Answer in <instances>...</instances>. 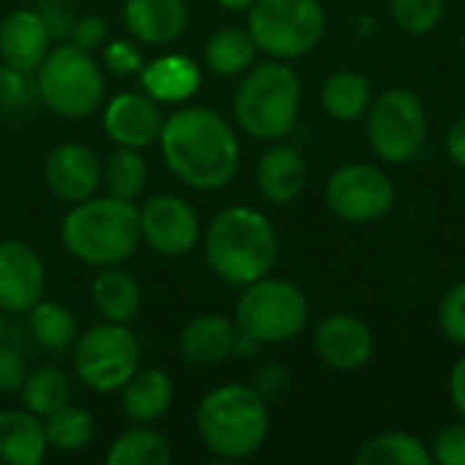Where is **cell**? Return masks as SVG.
Wrapping results in <instances>:
<instances>
[{
	"label": "cell",
	"mask_w": 465,
	"mask_h": 465,
	"mask_svg": "<svg viewBox=\"0 0 465 465\" xmlns=\"http://www.w3.org/2000/svg\"><path fill=\"white\" fill-rule=\"evenodd\" d=\"M139 338L114 322H104L79 332L74 343V373L93 392H117L139 368Z\"/></svg>",
	"instance_id": "obj_10"
},
{
	"label": "cell",
	"mask_w": 465,
	"mask_h": 465,
	"mask_svg": "<svg viewBox=\"0 0 465 465\" xmlns=\"http://www.w3.org/2000/svg\"><path fill=\"white\" fill-rule=\"evenodd\" d=\"M172 460L169 441L150 425H134L114 439L106 452L109 465H166Z\"/></svg>",
	"instance_id": "obj_31"
},
{
	"label": "cell",
	"mask_w": 465,
	"mask_h": 465,
	"mask_svg": "<svg viewBox=\"0 0 465 465\" xmlns=\"http://www.w3.org/2000/svg\"><path fill=\"white\" fill-rule=\"evenodd\" d=\"M463 52H465V38H463Z\"/></svg>",
	"instance_id": "obj_45"
},
{
	"label": "cell",
	"mask_w": 465,
	"mask_h": 465,
	"mask_svg": "<svg viewBox=\"0 0 465 465\" xmlns=\"http://www.w3.org/2000/svg\"><path fill=\"white\" fill-rule=\"evenodd\" d=\"M368 144L390 166L411 163L428 139V109L409 87H390L373 98L368 114Z\"/></svg>",
	"instance_id": "obj_9"
},
{
	"label": "cell",
	"mask_w": 465,
	"mask_h": 465,
	"mask_svg": "<svg viewBox=\"0 0 465 465\" xmlns=\"http://www.w3.org/2000/svg\"><path fill=\"white\" fill-rule=\"evenodd\" d=\"M90 297L104 322L128 324L142 311L139 281L131 272H125L120 264L98 267V272L90 283Z\"/></svg>",
	"instance_id": "obj_23"
},
{
	"label": "cell",
	"mask_w": 465,
	"mask_h": 465,
	"mask_svg": "<svg viewBox=\"0 0 465 465\" xmlns=\"http://www.w3.org/2000/svg\"><path fill=\"white\" fill-rule=\"evenodd\" d=\"M447 0H390L395 25L409 35H425L439 27Z\"/></svg>",
	"instance_id": "obj_33"
},
{
	"label": "cell",
	"mask_w": 465,
	"mask_h": 465,
	"mask_svg": "<svg viewBox=\"0 0 465 465\" xmlns=\"http://www.w3.org/2000/svg\"><path fill=\"white\" fill-rule=\"evenodd\" d=\"M313 346L319 360L332 368V371H357L371 362L376 341L371 327L346 311L330 313L327 319L319 322Z\"/></svg>",
	"instance_id": "obj_16"
},
{
	"label": "cell",
	"mask_w": 465,
	"mask_h": 465,
	"mask_svg": "<svg viewBox=\"0 0 465 465\" xmlns=\"http://www.w3.org/2000/svg\"><path fill=\"white\" fill-rule=\"evenodd\" d=\"M324 202L346 223H373L392 210L395 183L376 163H343L330 174Z\"/></svg>",
	"instance_id": "obj_11"
},
{
	"label": "cell",
	"mask_w": 465,
	"mask_h": 465,
	"mask_svg": "<svg viewBox=\"0 0 465 465\" xmlns=\"http://www.w3.org/2000/svg\"><path fill=\"white\" fill-rule=\"evenodd\" d=\"M46 450L41 417L27 409L0 411V465H38L46 458Z\"/></svg>",
	"instance_id": "obj_24"
},
{
	"label": "cell",
	"mask_w": 465,
	"mask_h": 465,
	"mask_svg": "<svg viewBox=\"0 0 465 465\" xmlns=\"http://www.w3.org/2000/svg\"><path fill=\"white\" fill-rule=\"evenodd\" d=\"M142 240L166 259L188 256L202 240V223L191 202L174 193H155L139 210Z\"/></svg>",
	"instance_id": "obj_12"
},
{
	"label": "cell",
	"mask_w": 465,
	"mask_h": 465,
	"mask_svg": "<svg viewBox=\"0 0 465 465\" xmlns=\"http://www.w3.org/2000/svg\"><path fill=\"white\" fill-rule=\"evenodd\" d=\"M35 87L44 106L65 120L90 117L106 95V76L93 52L60 44L35 68Z\"/></svg>",
	"instance_id": "obj_6"
},
{
	"label": "cell",
	"mask_w": 465,
	"mask_h": 465,
	"mask_svg": "<svg viewBox=\"0 0 465 465\" xmlns=\"http://www.w3.org/2000/svg\"><path fill=\"white\" fill-rule=\"evenodd\" d=\"M311 308L305 292L286 278H259L242 286L234 308L240 332L251 335L262 346L294 341L308 324Z\"/></svg>",
	"instance_id": "obj_7"
},
{
	"label": "cell",
	"mask_w": 465,
	"mask_h": 465,
	"mask_svg": "<svg viewBox=\"0 0 465 465\" xmlns=\"http://www.w3.org/2000/svg\"><path fill=\"white\" fill-rule=\"evenodd\" d=\"M262 349V343L259 341H253L251 335H245V332H240L237 335V341H234V351H232V357L234 360H251V357H256V351Z\"/></svg>",
	"instance_id": "obj_42"
},
{
	"label": "cell",
	"mask_w": 465,
	"mask_h": 465,
	"mask_svg": "<svg viewBox=\"0 0 465 465\" xmlns=\"http://www.w3.org/2000/svg\"><path fill=\"white\" fill-rule=\"evenodd\" d=\"M450 401H452L455 411L460 414V420H465V354L452 365V373H450Z\"/></svg>",
	"instance_id": "obj_40"
},
{
	"label": "cell",
	"mask_w": 465,
	"mask_h": 465,
	"mask_svg": "<svg viewBox=\"0 0 465 465\" xmlns=\"http://www.w3.org/2000/svg\"><path fill=\"white\" fill-rule=\"evenodd\" d=\"M104 68L114 76H131L139 74L144 65V57L139 52V46L128 38H114L104 44Z\"/></svg>",
	"instance_id": "obj_35"
},
{
	"label": "cell",
	"mask_w": 465,
	"mask_h": 465,
	"mask_svg": "<svg viewBox=\"0 0 465 465\" xmlns=\"http://www.w3.org/2000/svg\"><path fill=\"white\" fill-rule=\"evenodd\" d=\"M3 335H5V313L0 311V341H3Z\"/></svg>",
	"instance_id": "obj_44"
},
{
	"label": "cell",
	"mask_w": 465,
	"mask_h": 465,
	"mask_svg": "<svg viewBox=\"0 0 465 465\" xmlns=\"http://www.w3.org/2000/svg\"><path fill=\"white\" fill-rule=\"evenodd\" d=\"M256 41L251 38L248 27H234V25H226V27H218L207 41H204V49H202V60H204V68L215 76H242L253 60H256Z\"/></svg>",
	"instance_id": "obj_26"
},
{
	"label": "cell",
	"mask_w": 465,
	"mask_h": 465,
	"mask_svg": "<svg viewBox=\"0 0 465 465\" xmlns=\"http://www.w3.org/2000/svg\"><path fill=\"white\" fill-rule=\"evenodd\" d=\"M44 183L65 204L84 202L101 188V158L82 142H60L44 161Z\"/></svg>",
	"instance_id": "obj_14"
},
{
	"label": "cell",
	"mask_w": 465,
	"mask_h": 465,
	"mask_svg": "<svg viewBox=\"0 0 465 465\" xmlns=\"http://www.w3.org/2000/svg\"><path fill=\"white\" fill-rule=\"evenodd\" d=\"M163 109L144 90H123L104 106V131L117 147L144 150L158 142L163 131Z\"/></svg>",
	"instance_id": "obj_13"
},
{
	"label": "cell",
	"mask_w": 465,
	"mask_h": 465,
	"mask_svg": "<svg viewBox=\"0 0 465 465\" xmlns=\"http://www.w3.org/2000/svg\"><path fill=\"white\" fill-rule=\"evenodd\" d=\"M158 147L166 169L193 191H221L240 169L237 131L210 106H183L169 114Z\"/></svg>",
	"instance_id": "obj_1"
},
{
	"label": "cell",
	"mask_w": 465,
	"mask_h": 465,
	"mask_svg": "<svg viewBox=\"0 0 465 465\" xmlns=\"http://www.w3.org/2000/svg\"><path fill=\"white\" fill-rule=\"evenodd\" d=\"M439 327L455 346L465 349V281H458L447 289L439 305Z\"/></svg>",
	"instance_id": "obj_34"
},
{
	"label": "cell",
	"mask_w": 465,
	"mask_h": 465,
	"mask_svg": "<svg viewBox=\"0 0 465 465\" xmlns=\"http://www.w3.org/2000/svg\"><path fill=\"white\" fill-rule=\"evenodd\" d=\"M19 395H22V409L44 420L46 414L71 403V379L60 368L44 365L25 376Z\"/></svg>",
	"instance_id": "obj_32"
},
{
	"label": "cell",
	"mask_w": 465,
	"mask_h": 465,
	"mask_svg": "<svg viewBox=\"0 0 465 465\" xmlns=\"http://www.w3.org/2000/svg\"><path fill=\"white\" fill-rule=\"evenodd\" d=\"M142 90L158 104H183L202 87V68L188 54H158L139 71Z\"/></svg>",
	"instance_id": "obj_20"
},
{
	"label": "cell",
	"mask_w": 465,
	"mask_h": 465,
	"mask_svg": "<svg viewBox=\"0 0 465 465\" xmlns=\"http://www.w3.org/2000/svg\"><path fill=\"white\" fill-rule=\"evenodd\" d=\"M302 106V84L294 68L286 60H267L251 65L232 101V112L237 125L259 142L286 139L300 117Z\"/></svg>",
	"instance_id": "obj_5"
},
{
	"label": "cell",
	"mask_w": 465,
	"mask_h": 465,
	"mask_svg": "<svg viewBox=\"0 0 465 465\" xmlns=\"http://www.w3.org/2000/svg\"><path fill=\"white\" fill-rule=\"evenodd\" d=\"M71 44L84 49V52H98L106 44V22L95 14L79 16L71 25Z\"/></svg>",
	"instance_id": "obj_39"
},
{
	"label": "cell",
	"mask_w": 465,
	"mask_h": 465,
	"mask_svg": "<svg viewBox=\"0 0 465 465\" xmlns=\"http://www.w3.org/2000/svg\"><path fill=\"white\" fill-rule=\"evenodd\" d=\"M123 27L147 46H169L188 27V5L183 0H125Z\"/></svg>",
	"instance_id": "obj_18"
},
{
	"label": "cell",
	"mask_w": 465,
	"mask_h": 465,
	"mask_svg": "<svg viewBox=\"0 0 465 465\" xmlns=\"http://www.w3.org/2000/svg\"><path fill=\"white\" fill-rule=\"evenodd\" d=\"M202 444L221 460L253 458L270 433V403L248 384H223L210 390L196 409Z\"/></svg>",
	"instance_id": "obj_4"
},
{
	"label": "cell",
	"mask_w": 465,
	"mask_h": 465,
	"mask_svg": "<svg viewBox=\"0 0 465 465\" xmlns=\"http://www.w3.org/2000/svg\"><path fill=\"white\" fill-rule=\"evenodd\" d=\"M237 335H240L237 322L218 313H204L191 319L180 332V354L191 365L213 368L232 357Z\"/></svg>",
	"instance_id": "obj_21"
},
{
	"label": "cell",
	"mask_w": 465,
	"mask_h": 465,
	"mask_svg": "<svg viewBox=\"0 0 465 465\" xmlns=\"http://www.w3.org/2000/svg\"><path fill=\"white\" fill-rule=\"evenodd\" d=\"M327 30L322 0H256L248 8V33L272 60H297L313 52Z\"/></svg>",
	"instance_id": "obj_8"
},
{
	"label": "cell",
	"mask_w": 465,
	"mask_h": 465,
	"mask_svg": "<svg viewBox=\"0 0 465 465\" xmlns=\"http://www.w3.org/2000/svg\"><path fill=\"white\" fill-rule=\"evenodd\" d=\"M215 3L226 11H248L256 0H215Z\"/></svg>",
	"instance_id": "obj_43"
},
{
	"label": "cell",
	"mask_w": 465,
	"mask_h": 465,
	"mask_svg": "<svg viewBox=\"0 0 465 465\" xmlns=\"http://www.w3.org/2000/svg\"><path fill=\"white\" fill-rule=\"evenodd\" d=\"M174 401V381L161 368H136V373L120 387V406L128 422L153 425Z\"/></svg>",
	"instance_id": "obj_22"
},
{
	"label": "cell",
	"mask_w": 465,
	"mask_h": 465,
	"mask_svg": "<svg viewBox=\"0 0 465 465\" xmlns=\"http://www.w3.org/2000/svg\"><path fill=\"white\" fill-rule=\"evenodd\" d=\"M27 376L22 354L0 341V395H16Z\"/></svg>",
	"instance_id": "obj_38"
},
{
	"label": "cell",
	"mask_w": 465,
	"mask_h": 465,
	"mask_svg": "<svg viewBox=\"0 0 465 465\" xmlns=\"http://www.w3.org/2000/svg\"><path fill=\"white\" fill-rule=\"evenodd\" d=\"M60 242L82 264H123L142 242L139 210L109 193L76 202L60 223Z\"/></svg>",
	"instance_id": "obj_3"
},
{
	"label": "cell",
	"mask_w": 465,
	"mask_h": 465,
	"mask_svg": "<svg viewBox=\"0 0 465 465\" xmlns=\"http://www.w3.org/2000/svg\"><path fill=\"white\" fill-rule=\"evenodd\" d=\"M354 460L360 465H430L433 455L422 439L403 430H390L368 439L357 450Z\"/></svg>",
	"instance_id": "obj_28"
},
{
	"label": "cell",
	"mask_w": 465,
	"mask_h": 465,
	"mask_svg": "<svg viewBox=\"0 0 465 465\" xmlns=\"http://www.w3.org/2000/svg\"><path fill=\"white\" fill-rule=\"evenodd\" d=\"M27 330H30L33 341L44 351H52V354L74 349V343L79 338L76 316L65 305L49 302V300H41L27 311Z\"/></svg>",
	"instance_id": "obj_27"
},
{
	"label": "cell",
	"mask_w": 465,
	"mask_h": 465,
	"mask_svg": "<svg viewBox=\"0 0 465 465\" xmlns=\"http://www.w3.org/2000/svg\"><path fill=\"white\" fill-rule=\"evenodd\" d=\"M430 455L439 465H465V420L439 430Z\"/></svg>",
	"instance_id": "obj_37"
},
{
	"label": "cell",
	"mask_w": 465,
	"mask_h": 465,
	"mask_svg": "<svg viewBox=\"0 0 465 465\" xmlns=\"http://www.w3.org/2000/svg\"><path fill=\"white\" fill-rule=\"evenodd\" d=\"M251 387L256 390L259 398H264L267 403H275L281 401L289 387H292V373L281 365V362H264L253 371V379H251Z\"/></svg>",
	"instance_id": "obj_36"
},
{
	"label": "cell",
	"mask_w": 465,
	"mask_h": 465,
	"mask_svg": "<svg viewBox=\"0 0 465 465\" xmlns=\"http://www.w3.org/2000/svg\"><path fill=\"white\" fill-rule=\"evenodd\" d=\"M202 242L213 275L234 289L270 275L278 262V234L272 221L248 204L215 213Z\"/></svg>",
	"instance_id": "obj_2"
},
{
	"label": "cell",
	"mask_w": 465,
	"mask_h": 465,
	"mask_svg": "<svg viewBox=\"0 0 465 465\" xmlns=\"http://www.w3.org/2000/svg\"><path fill=\"white\" fill-rule=\"evenodd\" d=\"M41 422H44V436H46L49 450L63 452V455L82 452L95 436L93 414L82 406H74V403L60 406L57 411L46 414Z\"/></svg>",
	"instance_id": "obj_29"
},
{
	"label": "cell",
	"mask_w": 465,
	"mask_h": 465,
	"mask_svg": "<svg viewBox=\"0 0 465 465\" xmlns=\"http://www.w3.org/2000/svg\"><path fill=\"white\" fill-rule=\"evenodd\" d=\"M101 185L109 196L134 202L147 185V161L142 150L117 147L101 161Z\"/></svg>",
	"instance_id": "obj_30"
},
{
	"label": "cell",
	"mask_w": 465,
	"mask_h": 465,
	"mask_svg": "<svg viewBox=\"0 0 465 465\" xmlns=\"http://www.w3.org/2000/svg\"><path fill=\"white\" fill-rule=\"evenodd\" d=\"M322 109L338 123H357L368 114L373 104L371 82L351 68L330 74L322 84Z\"/></svg>",
	"instance_id": "obj_25"
},
{
	"label": "cell",
	"mask_w": 465,
	"mask_h": 465,
	"mask_svg": "<svg viewBox=\"0 0 465 465\" xmlns=\"http://www.w3.org/2000/svg\"><path fill=\"white\" fill-rule=\"evenodd\" d=\"M447 153L460 169H465V114H460L447 131Z\"/></svg>",
	"instance_id": "obj_41"
},
{
	"label": "cell",
	"mask_w": 465,
	"mask_h": 465,
	"mask_svg": "<svg viewBox=\"0 0 465 465\" xmlns=\"http://www.w3.org/2000/svg\"><path fill=\"white\" fill-rule=\"evenodd\" d=\"M46 292V267L22 240L0 242V311L27 313Z\"/></svg>",
	"instance_id": "obj_15"
},
{
	"label": "cell",
	"mask_w": 465,
	"mask_h": 465,
	"mask_svg": "<svg viewBox=\"0 0 465 465\" xmlns=\"http://www.w3.org/2000/svg\"><path fill=\"white\" fill-rule=\"evenodd\" d=\"M52 49V27L41 11L16 8L0 19V60L3 65L30 74Z\"/></svg>",
	"instance_id": "obj_17"
},
{
	"label": "cell",
	"mask_w": 465,
	"mask_h": 465,
	"mask_svg": "<svg viewBox=\"0 0 465 465\" xmlns=\"http://www.w3.org/2000/svg\"><path fill=\"white\" fill-rule=\"evenodd\" d=\"M308 183V163L292 144H272L256 163V191L270 204H292L302 196Z\"/></svg>",
	"instance_id": "obj_19"
}]
</instances>
